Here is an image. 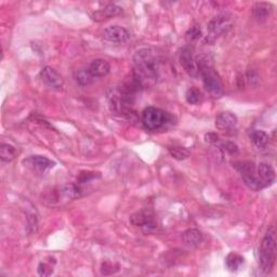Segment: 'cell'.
I'll return each instance as SVG.
<instances>
[{"label": "cell", "instance_id": "cell-6", "mask_svg": "<svg viewBox=\"0 0 277 277\" xmlns=\"http://www.w3.org/2000/svg\"><path fill=\"white\" fill-rule=\"evenodd\" d=\"M255 176L260 185V189H265L275 182V170L268 163H261L255 167Z\"/></svg>", "mask_w": 277, "mask_h": 277}, {"label": "cell", "instance_id": "cell-1", "mask_svg": "<svg viewBox=\"0 0 277 277\" xmlns=\"http://www.w3.org/2000/svg\"><path fill=\"white\" fill-rule=\"evenodd\" d=\"M134 76L141 85H153L157 81L159 73V61L157 53L151 48L140 49L133 56Z\"/></svg>", "mask_w": 277, "mask_h": 277}, {"label": "cell", "instance_id": "cell-17", "mask_svg": "<svg viewBox=\"0 0 277 277\" xmlns=\"http://www.w3.org/2000/svg\"><path fill=\"white\" fill-rule=\"evenodd\" d=\"M123 12V9L116 6V4H108L107 7L104 8L101 11H98L92 14V19L96 21H102L104 19L113 18L115 15H118Z\"/></svg>", "mask_w": 277, "mask_h": 277}, {"label": "cell", "instance_id": "cell-4", "mask_svg": "<svg viewBox=\"0 0 277 277\" xmlns=\"http://www.w3.org/2000/svg\"><path fill=\"white\" fill-rule=\"evenodd\" d=\"M171 118V115L154 106L146 107L142 113V124L150 131H157L164 128Z\"/></svg>", "mask_w": 277, "mask_h": 277}, {"label": "cell", "instance_id": "cell-14", "mask_svg": "<svg viewBox=\"0 0 277 277\" xmlns=\"http://www.w3.org/2000/svg\"><path fill=\"white\" fill-rule=\"evenodd\" d=\"M81 190L76 184H65L60 187L59 195L60 198H63L64 201H73L81 196Z\"/></svg>", "mask_w": 277, "mask_h": 277}, {"label": "cell", "instance_id": "cell-25", "mask_svg": "<svg viewBox=\"0 0 277 277\" xmlns=\"http://www.w3.org/2000/svg\"><path fill=\"white\" fill-rule=\"evenodd\" d=\"M201 28L198 27V26H193L192 28L189 29V32L186 33V39L189 41L196 40L201 37Z\"/></svg>", "mask_w": 277, "mask_h": 277}, {"label": "cell", "instance_id": "cell-11", "mask_svg": "<svg viewBox=\"0 0 277 277\" xmlns=\"http://www.w3.org/2000/svg\"><path fill=\"white\" fill-rule=\"evenodd\" d=\"M25 163L28 164V166L32 167V168L36 169L37 171H40V172L48 171L49 169L53 168V167L55 166L54 161H52L49 158H47L45 157V156H41V155L30 156V157H28L25 160Z\"/></svg>", "mask_w": 277, "mask_h": 277}, {"label": "cell", "instance_id": "cell-8", "mask_svg": "<svg viewBox=\"0 0 277 277\" xmlns=\"http://www.w3.org/2000/svg\"><path fill=\"white\" fill-rule=\"evenodd\" d=\"M40 78L45 85L53 90H61L64 86V80L62 76L54 69L46 66L40 72Z\"/></svg>", "mask_w": 277, "mask_h": 277}, {"label": "cell", "instance_id": "cell-15", "mask_svg": "<svg viewBox=\"0 0 277 277\" xmlns=\"http://www.w3.org/2000/svg\"><path fill=\"white\" fill-rule=\"evenodd\" d=\"M228 18H226V15H220V17H216L212 21H210V23L208 25L209 33L210 36L216 37L219 34H221L224 29H226V26L227 24Z\"/></svg>", "mask_w": 277, "mask_h": 277}, {"label": "cell", "instance_id": "cell-7", "mask_svg": "<svg viewBox=\"0 0 277 277\" xmlns=\"http://www.w3.org/2000/svg\"><path fill=\"white\" fill-rule=\"evenodd\" d=\"M238 120L236 115L231 112H223L219 114L216 118V127L222 132L234 133L236 131Z\"/></svg>", "mask_w": 277, "mask_h": 277}, {"label": "cell", "instance_id": "cell-3", "mask_svg": "<svg viewBox=\"0 0 277 277\" xmlns=\"http://www.w3.org/2000/svg\"><path fill=\"white\" fill-rule=\"evenodd\" d=\"M276 259V233L271 227L266 231L259 249V266L263 274H269L273 269Z\"/></svg>", "mask_w": 277, "mask_h": 277}, {"label": "cell", "instance_id": "cell-12", "mask_svg": "<svg viewBox=\"0 0 277 277\" xmlns=\"http://www.w3.org/2000/svg\"><path fill=\"white\" fill-rule=\"evenodd\" d=\"M88 71L90 72V74L95 78L104 77L108 75V73L111 72V65H109L106 60L96 59L91 62L90 65H89Z\"/></svg>", "mask_w": 277, "mask_h": 277}, {"label": "cell", "instance_id": "cell-16", "mask_svg": "<svg viewBox=\"0 0 277 277\" xmlns=\"http://www.w3.org/2000/svg\"><path fill=\"white\" fill-rule=\"evenodd\" d=\"M272 13V6L266 2H258L253 7V17L258 22L262 23L269 19Z\"/></svg>", "mask_w": 277, "mask_h": 277}, {"label": "cell", "instance_id": "cell-19", "mask_svg": "<svg viewBox=\"0 0 277 277\" xmlns=\"http://www.w3.org/2000/svg\"><path fill=\"white\" fill-rule=\"evenodd\" d=\"M244 264V258L238 253L231 252L227 255L226 265L231 272H236Z\"/></svg>", "mask_w": 277, "mask_h": 277}, {"label": "cell", "instance_id": "cell-9", "mask_svg": "<svg viewBox=\"0 0 277 277\" xmlns=\"http://www.w3.org/2000/svg\"><path fill=\"white\" fill-rule=\"evenodd\" d=\"M103 36L107 41L115 44H123L130 38V33L127 28L119 25H111L104 29Z\"/></svg>", "mask_w": 277, "mask_h": 277}, {"label": "cell", "instance_id": "cell-24", "mask_svg": "<svg viewBox=\"0 0 277 277\" xmlns=\"http://www.w3.org/2000/svg\"><path fill=\"white\" fill-rule=\"evenodd\" d=\"M53 273V266L48 263L41 262L38 265V274L40 276H49Z\"/></svg>", "mask_w": 277, "mask_h": 277}, {"label": "cell", "instance_id": "cell-18", "mask_svg": "<svg viewBox=\"0 0 277 277\" xmlns=\"http://www.w3.org/2000/svg\"><path fill=\"white\" fill-rule=\"evenodd\" d=\"M269 134L262 130H254L250 134V140H252V144L259 150L265 148L266 144L269 143Z\"/></svg>", "mask_w": 277, "mask_h": 277}, {"label": "cell", "instance_id": "cell-5", "mask_svg": "<svg viewBox=\"0 0 277 277\" xmlns=\"http://www.w3.org/2000/svg\"><path fill=\"white\" fill-rule=\"evenodd\" d=\"M130 221L135 227H139L145 233H150L157 227L154 213L150 209H142L130 217Z\"/></svg>", "mask_w": 277, "mask_h": 277}, {"label": "cell", "instance_id": "cell-13", "mask_svg": "<svg viewBox=\"0 0 277 277\" xmlns=\"http://www.w3.org/2000/svg\"><path fill=\"white\" fill-rule=\"evenodd\" d=\"M182 240L186 246L196 247L202 242V234L196 228H190L182 234Z\"/></svg>", "mask_w": 277, "mask_h": 277}, {"label": "cell", "instance_id": "cell-20", "mask_svg": "<svg viewBox=\"0 0 277 277\" xmlns=\"http://www.w3.org/2000/svg\"><path fill=\"white\" fill-rule=\"evenodd\" d=\"M15 154H17V151H15L12 145L7 143H2L0 145V158H1L3 163L12 161L15 157Z\"/></svg>", "mask_w": 277, "mask_h": 277}, {"label": "cell", "instance_id": "cell-21", "mask_svg": "<svg viewBox=\"0 0 277 277\" xmlns=\"http://www.w3.org/2000/svg\"><path fill=\"white\" fill-rule=\"evenodd\" d=\"M168 151L172 157L177 160H184L190 156V151L182 146H171Z\"/></svg>", "mask_w": 277, "mask_h": 277}, {"label": "cell", "instance_id": "cell-22", "mask_svg": "<svg viewBox=\"0 0 277 277\" xmlns=\"http://www.w3.org/2000/svg\"><path fill=\"white\" fill-rule=\"evenodd\" d=\"M93 79H95V77L90 74V72L88 70H80L76 74V80L81 87L89 86L93 81Z\"/></svg>", "mask_w": 277, "mask_h": 277}, {"label": "cell", "instance_id": "cell-10", "mask_svg": "<svg viewBox=\"0 0 277 277\" xmlns=\"http://www.w3.org/2000/svg\"><path fill=\"white\" fill-rule=\"evenodd\" d=\"M180 63L184 71L192 77H198L197 65L195 62V57H193L192 52L189 48H183L180 52Z\"/></svg>", "mask_w": 277, "mask_h": 277}, {"label": "cell", "instance_id": "cell-2", "mask_svg": "<svg viewBox=\"0 0 277 277\" xmlns=\"http://www.w3.org/2000/svg\"><path fill=\"white\" fill-rule=\"evenodd\" d=\"M195 62L197 65L198 75L201 77L206 90L213 97H221L223 93L222 82L217 72L214 71L210 56L201 54L195 57Z\"/></svg>", "mask_w": 277, "mask_h": 277}, {"label": "cell", "instance_id": "cell-26", "mask_svg": "<svg viewBox=\"0 0 277 277\" xmlns=\"http://www.w3.org/2000/svg\"><path fill=\"white\" fill-rule=\"evenodd\" d=\"M224 146V150H226L227 151H228L229 154H236L237 151H238V148H237V145L233 143V142H226L223 144Z\"/></svg>", "mask_w": 277, "mask_h": 277}, {"label": "cell", "instance_id": "cell-27", "mask_svg": "<svg viewBox=\"0 0 277 277\" xmlns=\"http://www.w3.org/2000/svg\"><path fill=\"white\" fill-rule=\"evenodd\" d=\"M219 139L218 135L216 133H208L205 135V140H206V142H209V143H214V142H217Z\"/></svg>", "mask_w": 277, "mask_h": 277}, {"label": "cell", "instance_id": "cell-23", "mask_svg": "<svg viewBox=\"0 0 277 277\" xmlns=\"http://www.w3.org/2000/svg\"><path fill=\"white\" fill-rule=\"evenodd\" d=\"M185 98H186L187 103L192 104V105H196V104L201 102L202 95L197 88H191V89H189V90H187Z\"/></svg>", "mask_w": 277, "mask_h": 277}]
</instances>
